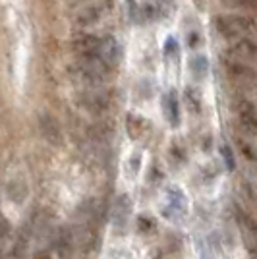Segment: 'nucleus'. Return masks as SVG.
Wrapping results in <instances>:
<instances>
[{
    "label": "nucleus",
    "mask_w": 257,
    "mask_h": 259,
    "mask_svg": "<svg viewBox=\"0 0 257 259\" xmlns=\"http://www.w3.org/2000/svg\"><path fill=\"white\" fill-rule=\"evenodd\" d=\"M162 112H164V118L170 126H178L180 124V108H178V97L174 91H168L164 99H162Z\"/></svg>",
    "instance_id": "obj_11"
},
{
    "label": "nucleus",
    "mask_w": 257,
    "mask_h": 259,
    "mask_svg": "<svg viewBox=\"0 0 257 259\" xmlns=\"http://www.w3.org/2000/svg\"><path fill=\"white\" fill-rule=\"evenodd\" d=\"M251 199H253V205H255V209H257V194H251Z\"/></svg>",
    "instance_id": "obj_23"
},
{
    "label": "nucleus",
    "mask_w": 257,
    "mask_h": 259,
    "mask_svg": "<svg viewBox=\"0 0 257 259\" xmlns=\"http://www.w3.org/2000/svg\"><path fill=\"white\" fill-rule=\"evenodd\" d=\"M138 227H140V230H143V232H149L151 228H153V223H151L147 217H140V221H138Z\"/></svg>",
    "instance_id": "obj_20"
},
{
    "label": "nucleus",
    "mask_w": 257,
    "mask_h": 259,
    "mask_svg": "<svg viewBox=\"0 0 257 259\" xmlns=\"http://www.w3.org/2000/svg\"><path fill=\"white\" fill-rule=\"evenodd\" d=\"M70 76L89 89H97L110 79V66L101 58L99 53L91 56H79L70 66Z\"/></svg>",
    "instance_id": "obj_1"
},
{
    "label": "nucleus",
    "mask_w": 257,
    "mask_h": 259,
    "mask_svg": "<svg viewBox=\"0 0 257 259\" xmlns=\"http://www.w3.org/2000/svg\"><path fill=\"white\" fill-rule=\"evenodd\" d=\"M39 130H41V136L45 138V141H49L51 145H60L62 141V130L58 126V122L53 114L43 112L39 116Z\"/></svg>",
    "instance_id": "obj_7"
},
{
    "label": "nucleus",
    "mask_w": 257,
    "mask_h": 259,
    "mask_svg": "<svg viewBox=\"0 0 257 259\" xmlns=\"http://www.w3.org/2000/svg\"><path fill=\"white\" fill-rule=\"evenodd\" d=\"M79 105L85 110H89V112H93V114H103V112H107L108 108L112 107V99L105 91L89 89L85 93H81Z\"/></svg>",
    "instance_id": "obj_4"
},
{
    "label": "nucleus",
    "mask_w": 257,
    "mask_h": 259,
    "mask_svg": "<svg viewBox=\"0 0 257 259\" xmlns=\"http://www.w3.org/2000/svg\"><path fill=\"white\" fill-rule=\"evenodd\" d=\"M195 2H197V4H199V2H203V0H195Z\"/></svg>",
    "instance_id": "obj_25"
},
{
    "label": "nucleus",
    "mask_w": 257,
    "mask_h": 259,
    "mask_svg": "<svg viewBox=\"0 0 257 259\" xmlns=\"http://www.w3.org/2000/svg\"><path fill=\"white\" fill-rule=\"evenodd\" d=\"M251 228H253V232H255V234H257V225H255V223L251 225Z\"/></svg>",
    "instance_id": "obj_24"
},
{
    "label": "nucleus",
    "mask_w": 257,
    "mask_h": 259,
    "mask_svg": "<svg viewBox=\"0 0 257 259\" xmlns=\"http://www.w3.org/2000/svg\"><path fill=\"white\" fill-rule=\"evenodd\" d=\"M236 114L240 120V126L246 130L247 136H257V108L251 101L240 99L236 103Z\"/></svg>",
    "instance_id": "obj_5"
},
{
    "label": "nucleus",
    "mask_w": 257,
    "mask_h": 259,
    "mask_svg": "<svg viewBox=\"0 0 257 259\" xmlns=\"http://www.w3.org/2000/svg\"><path fill=\"white\" fill-rule=\"evenodd\" d=\"M240 4L246 8H251V10H257V0H240Z\"/></svg>",
    "instance_id": "obj_21"
},
{
    "label": "nucleus",
    "mask_w": 257,
    "mask_h": 259,
    "mask_svg": "<svg viewBox=\"0 0 257 259\" xmlns=\"http://www.w3.org/2000/svg\"><path fill=\"white\" fill-rule=\"evenodd\" d=\"M99 54H101V58L112 68V66L118 64L122 51H120V45H118V41L114 39V37H103V43H101Z\"/></svg>",
    "instance_id": "obj_10"
},
{
    "label": "nucleus",
    "mask_w": 257,
    "mask_h": 259,
    "mask_svg": "<svg viewBox=\"0 0 257 259\" xmlns=\"http://www.w3.org/2000/svg\"><path fill=\"white\" fill-rule=\"evenodd\" d=\"M215 27L228 41H238L242 35H255L257 22L249 16H221L215 20Z\"/></svg>",
    "instance_id": "obj_2"
},
{
    "label": "nucleus",
    "mask_w": 257,
    "mask_h": 259,
    "mask_svg": "<svg viewBox=\"0 0 257 259\" xmlns=\"http://www.w3.org/2000/svg\"><path fill=\"white\" fill-rule=\"evenodd\" d=\"M6 194L10 197L14 203H22V199L27 195V188H25V182L22 180H12L6 188Z\"/></svg>",
    "instance_id": "obj_14"
},
{
    "label": "nucleus",
    "mask_w": 257,
    "mask_h": 259,
    "mask_svg": "<svg viewBox=\"0 0 257 259\" xmlns=\"http://www.w3.org/2000/svg\"><path fill=\"white\" fill-rule=\"evenodd\" d=\"M225 70L228 79L236 83L238 87H244V89H251L257 85V72L255 68H251L246 62H240L238 58H226L225 60Z\"/></svg>",
    "instance_id": "obj_3"
},
{
    "label": "nucleus",
    "mask_w": 257,
    "mask_h": 259,
    "mask_svg": "<svg viewBox=\"0 0 257 259\" xmlns=\"http://www.w3.org/2000/svg\"><path fill=\"white\" fill-rule=\"evenodd\" d=\"M33 259H51V257H49V253H45V251H41V253H37V255H35Z\"/></svg>",
    "instance_id": "obj_22"
},
{
    "label": "nucleus",
    "mask_w": 257,
    "mask_h": 259,
    "mask_svg": "<svg viewBox=\"0 0 257 259\" xmlns=\"http://www.w3.org/2000/svg\"><path fill=\"white\" fill-rule=\"evenodd\" d=\"M190 70H192V74L195 79H203V77L207 76V72H209L207 56H201V54L193 56L192 62H190Z\"/></svg>",
    "instance_id": "obj_13"
},
{
    "label": "nucleus",
    "mask_w": 257,
    "mask_h": 259,
    "mask_svg": "<svg viewBox=\"0 0 257 259\" xmlns=\"http://www.w3.org/2000/svg\"><path fill=\"white\" fill-rule=\"evenodd\" d=\"M164 56H166V60H178V41L174 39V37H168L166 41H164Z\"/></svg>",
    "instance_id": "obj_18"
},
{
    "label": "nucleus",
    "mask_w": 257,
    "mask_h": 259,
    "mask_svg": "<svg viewBox=\"0 0 257 259\" xmlns=\"http://www.w3.org/2000/svg\"><path fill=\"white\" fill-rule=\"evenodd\" d=\"M101 43H103V37L99 35H93V33H77L72 39V49L74 53L79 56H91V54H97L99 49H101Z\"/></svg>",
    "instance_id": "obj_6"
},
{
    "label": "nucleus",
    "mask_w": 257,
    "mask_h": 259,
    "mask_svg": "<svg viewBox=\"0 0 257 259\" xmlns=\"http://www.w3.org/2000/svg\"><path fill=\"white\" fill-rule=\"evenodd\" d=\"M56 249L60 255H68L72 251V234L68 228H62L56 236Z\"/></svg>",
    "instance_id": "obj_16"
},
{
    "label": "nucleus",
    "mask_w": 257,
    "mask_h": 259,
    "mask_svg": "<svg viewBox=\"0 0 257 259\" xmlns=\"http://www.w3.org/2000/svg\"><path fill=\"white\" fill-rule=\"evenodd\" d=\"M238 147H240V151H242V155L246 157V161H251V162H257V149L249 143V141L246 140H238Z\"/></svg>",
    "instance_id": "obj_17"
},
{
    "label": "nucleus",
    "mask_w": 257,
    "mask_h": 259,
    "mask_svg": "<svg viewBox=\"0 0 257 259\" xmlns=\"http://www.w3.org/2000/svg\"><path fill=\"white\" fill-rule=\"evenodd\" d=\"M230 54L238 60H244V62H255L257 43L249 37H242V39H238L230 45Z\"/></svg>",
    "instance_id": "obj_8"
},
{
    "label": "nucleus",
    "mask_w": 257,
    "mask_h": 259,
    "mask_svg": "<svg viewBox=\"0 0 257 259\" xmlns=\"http://www.w3.org/2000/svg\"><path fill=\"white\" fill-rule=\"evenodd\" d=\"M166 201L170 205V215H174V213H184V209H186V197H184L182 192L178 188L166 190Z\"/></svg>",
    "instance_id": "obj_12"
},
{
    "label": "nucleus",
    "mask_w": 257,
    "mask_h": 259,
    "mask_svg": "<svg viewBox=\"0 0 257 259\" xmlns=\"http://www.w3.org/2000/svg\"><path fill=\"white\" fill-rule=\"evenodd\" d=\"M184 101H186V107L190 108L192 114H199V112H201L203 103H201L199 95L193 91L192 87H186V91H184Z\"/></svg>",
    "instance_id": "obj_15"
},
{
    "label": "nucleus",
    "mask_w": 257,
    "mask_h": 259,
    "mask_svg": "<svg viewBox=\"0 0 257 259\" xmlns=\"http://www.w3.org/2000/svg\"><path fill=\"white\" fill-rule=\"evenodd\" d=\"M105 10H107V4H93V6H87V8H83V10L75 16V25H77V27H91V25H95V23L103 18Z\"/></svg>",
    "instance_id": "obj_9"
},
{
    "label": "nucleus",
    "mask_w": 257,
    "mask_h": 259,
    "mask_svg": "<svg viewBox=\"0 0 257 259\" xmlns=\"http://www.w3.org/2000/svg\"><path fill=\"white\" fill-rule=\"evenodd\" d=\"M221 153H223V159H225L226 168H228V170H234L236 162H234V157H232L230 147H228V145H223V147H221Z\"/></svg>",
    "instance_id": "obj_19"
}]
</instances>
